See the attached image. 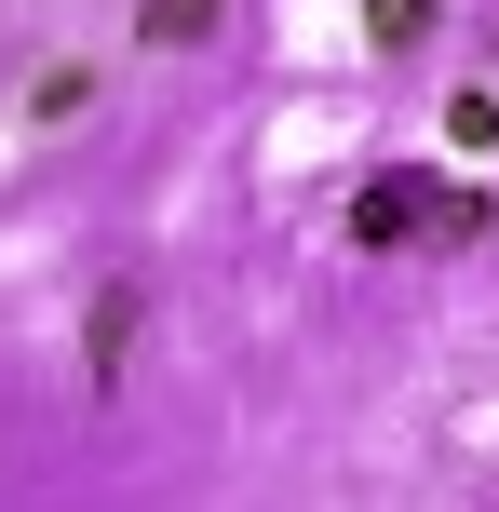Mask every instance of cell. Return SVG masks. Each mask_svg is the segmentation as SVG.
<instances>
[{
  "instance_id": "obj_2",
  "label": "cell",
  "mask_w": 499,
  "mask_h": 512,
  "mask_svg": "<svg viewBox=\"0 0 499 512\" xmlns=\"http://www.w3.org/2000/svg\"><path fill=\"white\" fill-rule=\"evenodd\" d=\"M135 324H149V283H108V297H95V324H81V364H95V391H122Z\"/></svg>"
},
{
  "instance_id": "obj_1",
  "label": "cell",
  "mask_w": 499,
  "mask_h": 512,
  "mask_svg": "<svg viewBox=\"0 0 499 512\" xmlns=\"http://www.w3.org/2000/svg\"><path fill=\"white\" fill-rule=\"evenodd\" d=\"M499 230V203L486 189H446V176H365L351 189V243H378V256H405V243H486Z\"/></svg>"
},
{
  "instance_id": "obj_5",
  "label": "cell",
  "mask_w": 499,
  "mask_h": 512,
  "mask_svg": "<svg viewBox=\"0 0 499 512\" xmlns=\"http://www.w3.org/2000/svg\"><path fill=\"white\" fill-rule=\"evenodd\" d=\"M81 95H95V68H41V81H27V108H41V122H68Z\"/></svg>"
},
{
  "instance_id": "obj_4",
  "label": "cell",
  "mask_w": 499,
  "mask_h": 512,
  "mask_svg": "<svg viewBox=\"0 0 499 512\" xmlns=\"http://www.w3.org/2000/svg\"><path fill=\"white\" fill-rule=\"evenodd\" d=\"M446 135H459V149H499V95H486V81H459V95H446Z\"/></svg>"
},
{
  "instance_id": "obj_3",
  "label": "cell",
  "mask_w": 499,
  "mask_h": 512,
  "mask_svg": "<svg viewBox=\"0 0 499 512\" xmlns=\"http://www.w3.org/2000/svg\"><path fill=\"white\" fill-rule=\"evenodd\" d=\"M216 14H230V0H149V14H135V41H149V54H189Z\"/></svg>"
},
{
  "instance_id": "obj_6",
  "label": "cell",
  "mask_w": 499,
  "mask_h": 512,
  "mask_svg": "<svg viewBox=\"0 0 499 512\" xmlns=\"http://www.w3.org/2000/svg\"><path fill=\"white\" fill-rule=\"evenodd\" d=\"M419 14L432 0H365V41H419Z\"/></svg>"
}]
</instances>
